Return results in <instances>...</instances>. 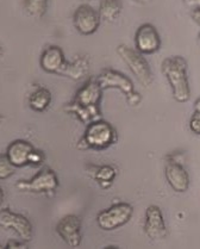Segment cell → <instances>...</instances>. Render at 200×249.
Returning a JSON list of instances; mask_svg holds the SVG:
<instances>
[{
    "label": "cell",
    "mask_w": 200,
    "mask_h": 249,
    "mask_svg": "<svg viewBox=\"0 0 200 249\" xmlns=\"http://www.w3.org/2000/svg\"><path fill=\"white\" fill-rule=\"evenodd\" d=\"M44 160H46V156H44L43 152L35 149L33 156H31V166H41L44 162Z\"/></svg>",
    "instance_id": "cb8c5ba5"
},
{
    "label": "cell",
    "mask_w": 200,
    "mask_h": 249,
    "mask_svg": "<svg viewBox=\"0 0 200 249\" xmlns=\"http://www.w3.org/2000/svg\"><path fill=\"white\" fill-rule=\"evenodd\" d=\"M191 17L193 18L194 22H196V23L198 24V25L200 26V10H198V9L192 10V12H191Z\"/></svg>",
    "instance_id": "83f0119b"
},
{
    "label": "cell",
    "mask_w": 200,
    "mask_h": 249,
    "mask_svg": "<svg viewBox=\"0 0 200 249\" xmlns=\"http://www.w3.org/2000/svg\"><path fill=\"white\" fill-rule=\"evenodd\" d=\"M126 100H128L129 104L133 105V107H137L139 103L142 102V97H141V94L138 93V92L133 91V93L126 95Z\"/></svg>",
    "instance_id": "d4e9b609"
},
{
    "label": "cell",
    "mask_w": 200,
    "mask_h": 249,
    "mask_svg": "<svg viewBox=\"0 0 200 249\" xmlns=\"http://www.w3.org/2000/svg\"><path fill=\"white\" fill-rule=\"evenodd\" d=\"M123 5L120 0H100L99 16L105 22H115L122 12Z\"/></svg>",
    "instance_id": "d6986e66"
},
{
    "label": "cell",
    "mask_w": 200,
    "mask_h": 249,
    "mask_svg": "<svg viewBox=\"0 0 200 249\" xmlns=\"http://www.w3.org/2000/svg\"><path fill=\"white\" fill-rule=\"evenodd\" d=\"M16 187L22 192L43 193L51 197L59 187V178L51 168H43L31 179L18 181Z\"/></svg>",
    "instance_id": "277c9868"
},
{
    "label": "cell",
    "mask_w": 200,
    "mask_h": 249,
    "mask_svg": "<svg viewBox=\"0 0 200 249\" xmlns=\"http://www.w3.org/2000/svg\"><path fill=\"white\" fill-rule=\"evenodd\" d=\"M183 2H185L186 5L189 7H192V9H198L200 10V0H183Z\"/></svg>",
    "instance_id": "4316f807"
},
{
    "label": "cell",
    "mask_w": 200,
    "mask_h": 249,
    "mask_svg": "<svg viewBox=\"0 0 200 249\" xmlns=\"http://www.w3.org/2000/svg\"><path fill=\"white\" fill-rule=\"evenodd\" d=\"M66 112L70 113V115L75 116L79 121L85 125H88L89 123L94 121L101 119V111H100L99 105H94V107H83V105L78 104L73 100L72 103L67 104L65 107Z\"/></svg>",
    "instance_id": "2e32d148"
},
{
    "label": "cell",
    "mask_w": 200,
    "mask_h": 249,
    "mask_svg": "<svg viewBox=\"0 0 200 249\" xmlns=\"http://www.w3.org/2000/svg\"><path fill=\"white\" fill-rule=\"evenodd\" d=\"M97 80L99 81L100 86L102 89H117L120 92L126 95L133 93L135 91L133 87V83L125 76L124 74L119 73L117 71H113L111 68H106L97 76Z\"/></svg>",
    "instance_id": "4fadbf2b"
},
{
    "label": "cell",
    "mask_w": 200,
    "mask_h": 249,
    "mask_svg": "<svg viewBox=\"0 0 200 249\" xmlns=\"http://www.w3.org/2000/svg\"><path fill=\"white\" fill-rule=\"evenodd\" d=\"M33 152H35V148L30 142L24 141V140H16L10 143L5 155L13 166L20 168V167L31 165V156Z\"/></svg>",
    "instance_id": "5bb4252c"
},
{
    "label": "cell",
    "mask_w": 200,
    "mask_h": 249,
    "mask_svg": "<svg viewBox=\"0 0 200 249\" xmlns=\"http://www.w3.org/2000/svg\"><path fill=\"white\" fill-rule=\"evenodd\" d=\"M135 1H138V2H142V4H144V2H148L150 0H135Z\"/></svg>",
    "instance_id": "f546056e"
},
{
    "label": "cell",
    "mask_w": 200,
    "mask_h": 249,
    "mask_svg": "<svg viewBox=\"0 0 200 249\" xmlns=\"http://www.w3.org/2000/svg\"><path fill=\"white\" fill-rule=\"evenodd\" d=\"M117 54L120 59L124 61V63L131 71V73L135 75L138 83L144 87H149L152 83V71L150 70L148 61L144 59L143 54L139 53L137 49L120 44L117 48Z\"/></svg>",
    "instance_id": "3957f363"
},
{
    "label": "cell",
    "mask_w": 200,
    "mask_h": 249,
    "mask_svg": "<svg viewBox=\"0 0 200 249\" xmlns=\"http://www.w3.org/2000/svg\"><path fill=\"white\" fill-rule=\"evenodd\" d=\"M100 20L101 18H100L99 12L87 4L80 5L75 10L74 16H73L75 29L78 30V33L85 36L92 35L98 30Z\"/></svg>",
    "instance_id": "9c48e42d"
},
{
    "label": "cell",
    "mask_w": 200,
    "mask_h": 249,
    "mask_svg": "<svg viewBox=\"0 0 200 249\" xmlns=\"http://www.w3.org/2000/svg\"><path fill=\"white\" fill-rule=\"evenodd\" d=\"M199 44H200V35H199Z\"/></svg>",
    "instance_id": "4dcf8cb0"
},
{
    "label": "cell",
    "mask_w": 200,
    "mask_h": 249,
    "mask_svg": "<svg viewBox=\"0 0 200 249\" xmlns=\"http://www.w3.org/2000/svg\"><path fill=\"white\" fill-rule=\"evenodd\" d=\"M23 6L30 17L41 19L48 9V0H24Z\"/></svg>",
    "instance_id": "44dd1931"
},
{
    "label": "cell",
    "mask_w": 200,
    "mask_h": 249,
    "mask_svg": "<svg viewBox=\"0 0 200 249\" xmlns=\"http://www.w3.org/2000/svg\"><path fill=\"white\" fill-rule=\"evenodd\" d=\"M144 232L150 240H163L167 236V227L163 213L157 205H149L147 208Z\"/></svg>",
    "instance_id": "8fae6325"
},
{
    "label": "cell",
    "mask_w": 200,
    "mask_h": 249,
    "mask_svg": "<svg viewBox=\"0 0 200 249\" xmlns=\"http://www.w3.org/2000/svg\"><path fill=\"white\" fill-rule=\"evenodd\" d=\"M161 71L167 79L173 98L179 103H187L191 98L187 76V62L183 56H169L161 63Z\"/></svg>",
    "instance_id": "6da1fadb"
},
{
    "label": "cell",
    "mask_w": 200,
    "mask_h": 249,
    "mask_svg": "<svg viewBox=\"0 0 200 249\" xmlns=\"http://www.w3.org/2000/svg\"><path fill=\"white\" fill-rule=\"evenodd\" d=\"M56 232L63 242L70 248L81 245V221L75 214L62 217L56 226Z\"/></svg>",
    "instance_id": "30bf717a"
},
{
    "label": "cell",
    "mask_w": 200,
    "mask_h": 249,
    "mask_svg": "<svg viewBox=\"0 0 200 249\" xmlns=\"http://www.w3.org/2000/svg\"><path fill=\"white\" fill-rule=\"evenodd\" d=\"M117 141L118 134L115 126L109 122L98 119L86 125L83 136L78 143V148L81 150H102L116 144Z\"/></svg>",
    "instance_id": "7a4b0ae2"
},
{
    "label": "cell",
    "mask_w": 200,
    "mask_h": 249,
    "mask_svg": "<svg viewBox=\"0 0 200 249\" xmlns=\"http://www.w3.org/2000/svg\"><path fill=\"white\" fill-rule=\"evenodd\" d=\"M86 173H87L92 179L96 180L102 189H109V187L113 184V181H115L116 177H117V169L110 165H88L86 167Z\"/></svg>",
    "instance_id": "e0dca14e"
},
{
    "label": "cell",
    "mask_w": 200,
    "mask_h": 249,
    "mask_svg": "<svg viewBox=\"0 0 200 249\" xmlns=\"http://www.w3.org/2000/svg\"><path fill=\"white\" fill-rule=\"evenodd\" d=\"M133 214V208L128 203H116L97 216V224L101 230L112 231L125 226Z\"/></svg>",
    "instance_id": "5b68a950"
},
{
    "label": "cell",
    "mask_w": 200,
    "mask_h": 249,
    "mask_svg": "<svg viewBox=\"0 0 200 249\" xmlns=\"http://www.w3.org/2000/svg\"><path fill=\"white\" fill-rule=\"evenodd\" d=\"M89 73V60L87 56H78L72 62H68L67 68L62 76L72 80H81Z\"/></svg>",
    "instance_id": "ac0fdd59"
},
{
    "label": "cell",
    "mask_w": 200,
    "mask_h": 249,
    "mask_svg": "<svg viewBox=\"0 0 200 249\" xmlns=\"http://www.w3.org/2000/svg\"><path fill=\"white\" fill-rule=\"evenodd\" d=\"M28 246H26V243L22 242V241H15V240H11L9 241V242L5 245V249H9V248H26Z\"/></svg>",
    "instance_id": "484cf974"
},
{
    "label": "cell",
    "mask_w": 200,
    "mask_h": 249,
    "mask_svg": "<svg viewBox=\"0 0 200 249\" xmlns=\"http://www.w3.org/2000/svg\"><path fill=\"white\" fill-rule=\"evenodd\" d=\"M102 87L100 86L97 78H91L89 80L76 92L74 102L83 107H94L99 105L102 94Z\"/></svg>",
    "instance_id": "9a60e30c"
},
{
    "label": "cell",
    "mask_w": 200,
    "mask_h": 249,
    "mask_svg": "<svg viewBox=\"0 0 200 249\" xmlns=\"http://www.w3.org/2000/svg\"><path fill=\"white\" fill-rule=\"evenodd\" d=\"M189 129L193 134L200 135V112H194L189 119Z\"/></svg>",
    "instance_id": "603a6c76"
},
{
    "label": "cell",
    "mask_w": 200,
    "mask_h": 249,
    "mask_svg": "<svg viewBox=\"0 0 200 249\" xmlns=\"http://www.w3.org/2000/svg\"><path fill=\"white\" fill-rule=\"evenodd\" d=\"M39 65L44 71L50 74H59L63 75L67 68L68 61L66 60L62 49L57 46H49L42 53Z\"/></svg>",
    "instance_id": "7c38bea8"
},
{
    "label": "cell",
    "mask_w": 200,
    "mask_h": 249,
    "mask_svg": "<svg viewBox=\"0 0 200 249\" xmlns=\"http://www.w3.org/2000/svg\"><path fill=\"white\" fill-rule=\"evenodd\" d=\"M0 227L15 231L23 241H30L33 238V229L31 222L23 214L13 213L9 209H2L0 213Z\"/></svg>",
    "instance_id": "8992f818"
},
{
    "label": "cell",
    "mask_w": 200,
    "mask_h": 249,
    "mask_svg": "<svg viewBox=\"0 0 200 249\" xmlns=\"http://www.w3.org/2000/svg\"><path fill=\"white\" fill-rule=\"evenodd\" d=\"M165 177L168 185L175 192H186L189 187V176L181 161L176 160L172 155L167 156L165 166Z\"/></svg>",
    "instance_id": "ba28073f"
},
{
    "label": "cell",
    "mask_w": 200,
    "mask_h": 249,
    "mask_svg": "<svg viewBox=\"0 0 200 249\" xmlns=\"http://www.w3.org/2000/svg\"><path fill=\"white\" fill-rule=\"evenodd\" d=\"M161 37L152 24H142L135 34V47L143 55L155 54L161 48Z\"/></svg>",
    "instance_id": "52a82bcc"
},
{
    "label": "cell",
    "mask_w": 200,
    "mask_h": 249,
    "mask_svg": "<svg viewBox=\"0 0 200 249\" xmlns=\"http://www.w3.org/2000/svg\"><path fill=\"white\" fill-rule=\"evenodd\" d=\"M16 168L17 167H15L10 162L6 155H1V158H0V179L5 180L9 178V177H11L15 173Z\"/></svg>",
    "instance_id": "7402d4cb"
},
{
    "label": "cell",
    "mask_w": 200,
    "mask_h": 249,
    "mask_svg": "<svg viewBox=\"0 0 200 249\" xmlns=\"http://www.w3.org/2000/svg\"><path fill=\"white\" fill-rule=\"evenodd\" d=\"M194 112H200V98H198L194 103Z\"/></svg>",
    "instance_id": "f1b7e54d"
},
{
    "label": "cell",
    "mask_w": 200,
    "mask_h": 249,
    "mask_svg": "<svg viewBox=\"0 0 200 249\" xmlns=\"http://www.w3.org/2000/svg\"><path fill=\"white\" fill-rule=\"evenodd\" d=\"M51 103V93L46 87H38L33 94L29 97V105L33 111L43 112L49 107Z\"/></svg>",
    "instance_id": "ffe728a7"
}]
</instances>
